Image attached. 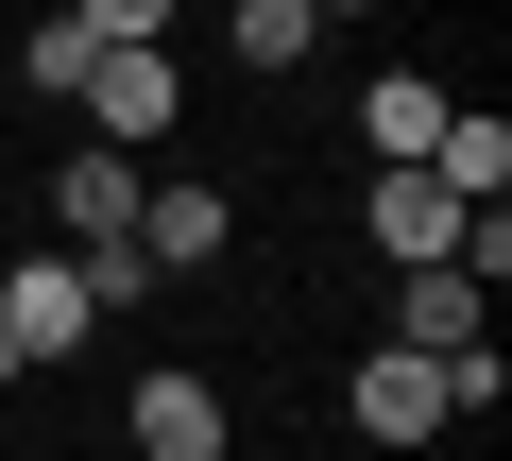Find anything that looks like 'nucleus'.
<instances>
[{
    "label": "nucleus",
    "mask_w": 512,
    "mask_h": 461,
    "mask_svg": "<svg viewBox=\"0 0 512 461\" xmlns=\"http://www.w3.org/2000/svg\"><path fill=\"white\" fill-rule=\"evenodd\" d=\"M120 444H137V461H222V444H239V410L171 359V376H137V393H120Z\"/></svg>",
    "instance_id": "nucleus-7"
},
{
    "label": "nucleus",
    "mask_w": 512,
    "mask_h": 461,
    "mask_svg": "<svg viewBox=\"0 0 512 461\" xmlns=\"http://www.w3.org/2000/svg\"><path fill=\"white\" fill-rule=\"evenodd\" d=\"M222 52H239V69H308V52H325V18H308V0H239Z\"/></svg>",
    "instance_id": "nucleus-12"
},
{
    "label": "nucleus",
    "mask_w": 512,
    "mask_h": 461,
    "mask_svg": "<svg viewBox=\"0 0 512 461\" xmlns=\"http://www.w3.org/2000/svg\"><path fill=\"white\" fill-rule=\"evenodd\" d=\"M427 137H444V86H427V69H376V86H359V154H376V171H427Z\"/></svg>",
    "instance_id": "nucleus-9"
},
{
    "label": "nucleus",
    "mask_w": 512,
    "mask_h": 461,
    "mask_svg": "<svg viewBox=\"0 0 512 461\" xmlns=\"http://www.w3.org/2000/svg\"><path fill=\"white\" fill-rule=\"evenodd\" d=\"M427 188H444V205H495V188H512V120H495V103H444V137H427Z\"/></svg>",
    "instance_id": "nucleus-10"
},
{
    "label": "nucleus",
    "mask_w": 512,
    "mask_h": 461,
    "mask_svg": "<svg viewBox=\"0 0 512 461\" xmlns=\"http://www.w3.org/2000/svg\"><path fill=\"white\" fill-rule=\"evenodd\" d=\"M461 222H478V205H444L427 171H359V240H376L393 274H444V257H461Z\"/></svg>",
    "instance_id": "nucleus-6"
},
{
    "label": "nucleus",
    "mask_w": 512,
    "mask_h": 461,
    "mask_svg": "<svg viewBox=\"0 0 512 461\" xmlns=\"http://www.w3.org/2000/svg\"><path fill=\"white\" fill-rule=\"evenodd\" d=\"M69 103H86V154H154V137H171V103H188V69H171V52H103Z\"/></svg>",
    "instance_id": "nucleus-5"
},
{
    "label": "nucleus",
    "mask_w": 512,
    "mask_h": 461,
    "mask_svg": "<svg viewBox=\"0 0 512 461\" xmlns=\"http://www.w3.org/2000/svg\"><path fill=\"white\" fill-rule=\"evenodd\" d=\"M342 427H359V444H444V427H461V410H444V359L359 342V359H342Z\"/></svg>",
    "instance_id": "nucleus-3"
},
{
    "label": "nucleus",
    "mask_w": 512,
    "mask_h": 461,
    "mask_svg": "<svg viewBox=\"0 0 512 461\" xmlns=\"http://www.w3.org/2000/svg\"><path fill=\"white\" fill-rule=\"evenodd\" d=\"M154 35H171V0H69V18H35V35H18V86H35V103H69L103 52H154Z\"/></svg>",
    "instance_id": "nucleus-1"
},
{
    "label": "nucleus",
    "mask_w": 512,
    "mask_h": 461,
    "mask_svg": "<svg viewBox=\"0 0 512 461\" xmlns=\"http://www.w3.org/2000/svg\"><path fill=\"white\" fill-rule=\"evenodd\" d=\"M137 205H154L137 154H52V257H137Z\"/></svg>",
    "instance_id": "nucleus-2"
},
{
    "label": "nucleus",
    "mask_w": 512,
    "mask_h": 461,
    "mask_svg": "<svg viewBox=\"0 0 512 461\" xmlns=\"http://www.w3.org/2000/svg\"><path fill=\"white\" fill-rule=\"evenodd\" d=\"M393 359H478V291L461 274H393V325H376Z\"/></svg>",
    "instance_id": "nucleus-11"
},
{
    "label": "nucleus",
    "mask_w": 512,
    "mask_h": 461,
    "mask_svg": "<svg viewBox=\"0 0 512 461\" xmlns=\"http://www.w3.org/2000/svg\"><path fill=\"white\" fill-rule=\"evenodd\" d=\"M0 325H18V359H35V376H69V359L103 342V308H86V274H69V257H0Z\"/></svg>",
    "instance_id": "nucleus-4"
},
{
    "label": "nucleus",
    "mask_w": 512,
    "mask_h": 461,
    "mask_svg": "<svg viewBox=\"0 0 512 461\" xmlns=\"http://www.w3.org/2000/svg\"><path fill=\"white\" fill-rule=\"evenodd\" d=\"M222 240H239V205H222V188H154V205H137V274H154V291L205 274Z\"/></svg>",
    "instance_id": "nucleus-8"
}]
</instances>
